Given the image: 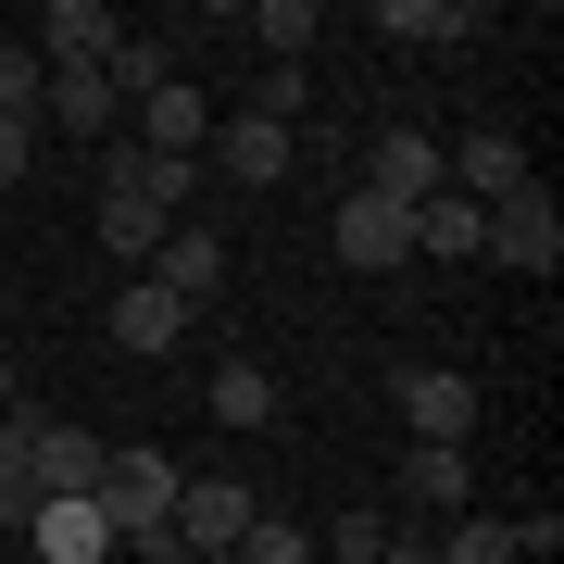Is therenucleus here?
<instances>
[{"label":"nucleus","instance_id":"28","mask_svg":"<svg viewBox=\"0 0 564 564\" xmlns=\"http://www.w3.org/2000/svg\"><path fill=\"white\" fill-rule=\"evenodd\" d=\"M113 564H188V540L176 527H139V540H113Z\"/></svg>","mask_w":564,"mask_h":564},{"label":"nucleus","instance_id":"27","mask_svg":"<svg viewBox=\"0 0 564 564\" xmlns=\"http://www.w3.org/2000/svg\"><path fill=\"white\" fill-rule=\"evenodd\" d=\"M25 163H39V113H0V202L25 188Z\"/></svg>","mask_w":564,"mask_h":564},{"label":"nucleus","instance_id":"10","mask_svg":"<svg viewBox=\"0 0 564 564\" xmlns=\"http://www.w3.org/2000/svg\"><path fill=\"white\" fill-rule=\"evenodd\" d=\"M289 151H302L289 126H263V113H214V176H226V188H276Z\"/></svg>","mask_w":564,"mask_h":564},{"label":"nucleus","instance_id":"18","mask_svg":"<svg viewBox=\"0 0 564 564\" xmlns=\"http://www.w3.org/2000/svg\"><path fill=\"white\" fill-rule=\"evenodd\" d=\"M377 39H402V51H464V39H477V0H377Z\"/></svg>","mask_w":564,"mask_h":564},{"label":"nucleus","instance_id":"19","mask_svg":"<svg viewBox=\"0 0 564 564\" xmlns=\"http://www.w3.org/2000/svg\"><path fill=\"white\" fill-rule=\"evenodd\" d=\"M176 76H188V63H176V39H139V25H126V39L101 51V88H113L126 113H139L151 88H176Z\"/></svg>","mask_w":564,"mask_h":564},{"label":"nucleus","instance_id":"8","mask_svg":"<svg viewBox=\"0 0 564 564\" xmlns=\"http://www.w3.org/2000/svg\"><path fill=\"white\" fill-rule=\"evenodd\" d=\"M126 151H163V163H202V151H214V101H202V88H188V76H176V88H151V101L126 113Z\"/></svg>","mask_w":564,"mask_h":564},{"label":"nucleus","instance_id":"31","mask_svg":"<svg viewBox=\"0 0 564 564\" xmlns=\"http://www.w3.org/2000/svg\"><path fill=\"white\" fill-rule=\"evenodd\" d=\"M0 302H13V276H0Z\"/></svg>","mask_w":564,"mask_h":564},{"label":"nucleus","instance_id":"22","mask_svg":"<svg viewBox=\"0 0 564 564\" xmlns=\"http://www.w3.org/2000/svg\"><path fill=\"white\" fill-rule=\"evenodd\" d=\"M25 426H39V414H0V540H25V514H39V464H25Z\"/></svg>","mask_w":564,"mask_h":564},{"label":"nucleus","instance_id":"12","mask_svg":"<svg viewBox=\"0 0 564 564\" xmlns=\"http://www.w3.org/2000/svg\"><path fill=\"white\" fill-rule=\"evenodd\" d=\"M113 39H126V13H101V0H51V13H39V39H25V51H39L51 76H76V63H101Z\"/></svg>","mask_w":564,"mask_h":564},{"label":"nucleus","instance_id":"20","mask_svg":"<svg viewBox=\"0 0 564 564\" xmlns=\"http://www.w3.org/2000/svg\"><path fill=\"white\" fill-rule=\"evenodd\" d=\"M426 552H440V564H527V527L514 514H452Z\"/></svg>","mask_w":564,"mask_h":564},{"label":"nucleus","instance_id":"23","mask_svg":"<svg viewBox=\"0 0 564 564\" xmlns=\"http://www.w3.org/2000/svg\"><path fill=\"white\" fill-rule=\"evenodd\" d=\"M314 39H326L314 0H251V51H263V63H302Z\"/></svg>","mask_w":564,"mask_h":564},{"label":"nucleus","instance_id":"14","mask_svg":"<svg viewBox=\"0 0 564 564\" xmlns=\"http://www.w3.org/2000/svg\"><path fill=\"white\" fill-rule=\"evenodd\" d=\"M402 502H414V514H440V527H452V514H477V464H464L452 440H414V452H402Z\"/></svg>","mask_w":564,"mask_h":564},{"label":"nucleus","instance_id":"24","mask_svg":"<svg viewBox=\"0 0 564 564\" xmlns=\"http://www.w3.org/2000/svg\"><path fill=\"white\" fill-rule=\"evenodd\" d=\"M214 414L226 426H276V377L263 364H214Z\"/></svg>","mask_w":564,"mask_h":564},{"label":"nucleus","instance_id":"21","mask_svg":"<svg viewBox=\"0 0 564 564\" xmlns=\"http://www.w3.org/2000/svg\"><path fill=\"white\" fill-rule=\"evenodd\" d=\"M477 239H489V214L464 202V188H440V202H414V251H440V263H464Z\"/></svg>","mask_w":564,"mask_h":564},{"label":"nucleus","instance_id":"7","mask_svg":"<svg viewBox=\"0 0 564 564\" xmlns=\"http://www.w3.org/2000/svg\"><path fill=\"white\" fill-rule=\"evenodd\" d=\"M389 402H402L414 440H452V452H464V426H477V377H452V364H402Z\"/></svg>","mask_w":564,"mask_h":564},{"label":"nucleus","instance_id":"3","mask_svg":"<svg viewBox=\"0 0 564 564\" xmlns=\"http://www.w3.org/2000/svg\"><path fill=\"white\" fill-rule=\"evenodd\" d=\"M163 239H176V214H151V202H139V176H126V139H113V151H101V251L126 263V276H151V251H163Z\"/></svg>","mask_w":564,"mask_h":564},{"label":"nucleus","instance_id":"13","mask_svg":"<svg viewBox=\"0 0 564 564\" xmlns=\"http://www.w3.org/2000/svg\"><path fill=\"white\" fill-rule=\"evenodd\" d=\"M151 289H163V302H188V314H214V302H226V239L176 226V239L151 251Z\"/></svg>","mask_w":564,"mask_h":564},{"label":"nucleus","instance_id":"4","mask_svg":"<svg viewBox=\"0 0 564 564\" xmlns=\"http://www.w3.org/2000/svg\"><path fill=\"white\" fill-rule=\"evenodd\" d=\"M440 188H464V202L489 214V202H514V188H540V163H527V139H514V126H464Z\"/></svg>","mask_w":564,"mask_h":564},{"label":"nucleus","instance_id":"25","mask_svg":"<svg viewBox=\"0 0 564 564\" xmlns=\"http://www.w3.org/2000/svg\"><path fill=\"white\" fill-rule=\"evenodd\" d=\"M226 564H314V527H302V514H251Z\"/></svg>","mask_w":564,"mask_h":564},{"label":"nucleus","instance_id":"9","mask_svg":"<svg viewBox=\"0 0 564 564\" xmlns=\"http://www.w3.org/2000/svg\"><path fill=\"white\" fill-rule=\"evenodd\" d=\"M101 452L113 440H88V426H25V464H39V502H88V489H101Z\"/></svg>","mask_w":564,"mask_h":564},{"label":"nucleus","instance_id":"26","mask_svg":"<svg viewBox=\"0 0 564 564\" xmlns=\"http://www.w3.org/2000/svg\"><path fill=\"white\" fill-rule=\"evenodd\" d=\"M39 88H51V63L25 39H0V113H39Z\"/></svg>","mask_w":564,"mask_h":564},{"label":"nucleus","instance_id":"1","mask_svg":"<svg viewBox=\"0 0 564 564\" xmlns=\"http://www.w3.org/2000/svg\"><path fill=\"white\" fill-rule=\"evenodd\" d=\"M176 464H163L151 440H113L101 452V489H88V502H101V527H113V540H139V527H176Z\"/></svg>","mask_w":564,"mask_h":564},{"label":"nucleus","instance_id":"5","mask_svg":"<svg viewBox=\"0 0 564 564\" xmlns=\"http://www.w3.org/2000/svg\"><path fill=\"white\" fill-rule=\"evenodd\" d=\"M326 251L351 263V276H389V263H414V214L364 202V188H339V214H326Z\"/></svg>","mask_w":564,"mask_h":564},{"label":"nucleus","instance_id":"15","mask_svg":"<svg viewBox=\"0 0 564 564\" xmlns=\"http://www.w3.org/2000/svg\"><path fill=\"white\" fill-rule=\"evenodd\" d=\"M39 113L63 126V139H101V151L126 139V101L101 88V63H76V76H51V88H39Z\"/></svg>","mask_w":564,"mask_h":564},{"label":"nucleus","instance_id":"11","mask_svg":"<svg viewBox=\"0 0 564 564\" xmlns=\"http://www.w3.org/2000/svg\"><path fill=\"white\" fill-rule=\"evenodd\" d=\"M251 514H263V502H251L239 477H188V489H176V540H188V564H202V552H239Z\"/></svg>","mask_w":564,"mask_h":564},{"label":"nucleus","instance_id":"2","mask_svg":"<svg viewBox=\"0 0 564 564\" xmlns=\"http://www.w3.org/2000/svg\"><path fill=\"white\" fill-rule=\"evenodd\" d=\"M440 176H452V139H426V126H389V139H364V202H389V214H414V202H440Z\"/></svg>","mask_w":564,"mask_h":564},{"label":"nucleus","instance_id":"29","mask_svg":"<svg viewBox=\"0 0 564 564\" xmlns=\"http://www.w3.org/2000/svg\"><path fill=\"white\" fill-rule=\"evenodd\" d=\"M377 564H440V552H426L414 527H389V552H377Z\"/></svg>","mask_w":564,"mask_h":564},{"label":"nucleus","instance_id":"16","mask_svg":"<svg viewBox=\"0 0 564 564\" xmlns=\"http://www.w3.org/2000/svg\"><path fill=\"white\" fill-rule=\"evenodd\" d=\"M113 339L139 351V364H163V351L188 339V302H163L151 276H126V289H113Z\"/></svg>","mask_w":564,"mask_h":564},{"label":"nucleus","instance_id":"30","mask_svg":"<svg viewBox=\"0 0 564 564\" xmlns=\"http://www.w3.org/2000/svg\"><path fill=\"white\" fill-rule=\"evenodd\" d=\"M0 414H25V377H13V364H0Z\"/></svg>","mask_w":564,"mask_h":564},{"label":"nucleus","instance_id":"6","mask_svg":"<svg viewBox=\"0 0 564 564\" xmlns=\"http://www.w3.org/2000/svg\"><path fill=\"white\" fill-rule=\"evenodd\" d=\"M489 263H514V276H552L564 263V214H552V188H514V202H489Z\"/></svg>","mask_w":564,"mask_h":564},{"label":"nucleus","instance_id":"17","mask_svg":"<svg viewBox=\"0 0 564 564\" xmlns=\"http://www.w3.org/2000/svg\"><path fill=\"white\" fill-rule=\"evenodd\" d=\"M25 540H39V564H113L101 502H39V514H25Z\"/></svg>","mask_w":564,"mask_h":564}]
</instances>
